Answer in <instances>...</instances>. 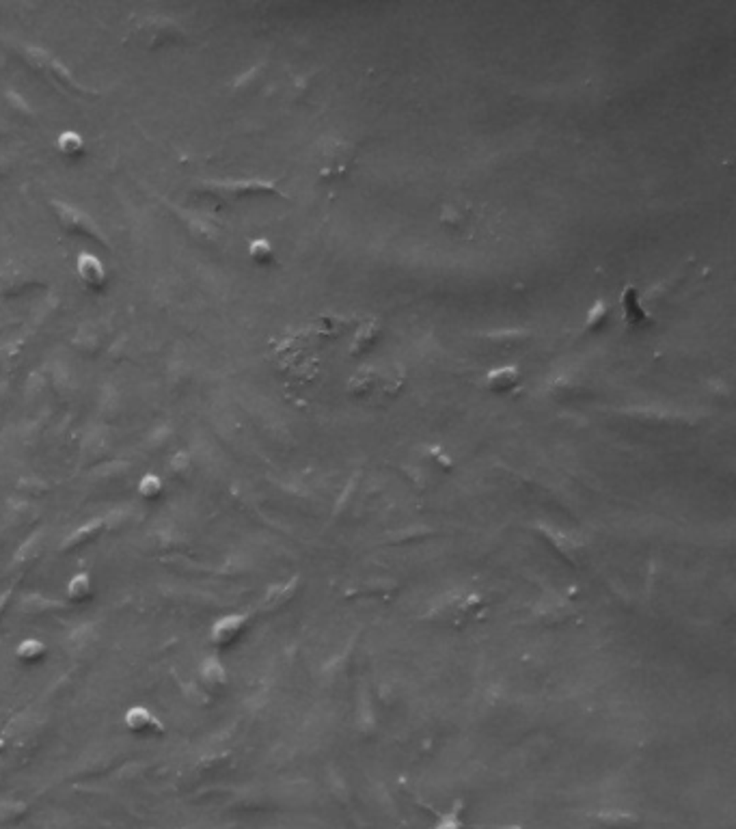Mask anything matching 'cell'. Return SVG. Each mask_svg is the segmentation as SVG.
Wrapping results in <instances>:
<instances>
[{"mask_svg": "<svg viewBox=\"0 0 736 829\" xmlns=\"http://www.w3.org/2000/svg\"><path fill=\"white\" fill-rule=\"evenodd\" d=\"M315 171L324 182L344 180L356 165V149L344 138H326L313 156Z\"/></svg>", "mask_w": 736, "mask_h": 829, "instance_id": "cell-1", "label": "cell"}, {"mask_svg": "<svg viewBox=\"0 0 736 829\" xmlns=\"http://www.w3.org/2000/svg\"><path fill=\"white\" fill-rule=\"evenodd\" d=\"M441 225L458 238H473L477 229V214L467 201H449L441 210Z\"/></svg>", "mask_w": 736, "mask_h": 829, "instance_id": "cell-2", "label": "cell"}, {"mask_svg": "<svg viewBox=\"0 0 736 829\" xmlns=\"http://www.w3.org/2000/svg\"><path fill=\"white\" fill-rule=\"evenodd\" d=\"M76 272L89 290H99L106 283V268L95 255L83 253L76 262Z\"/></svg>", "mask_w": 736, "mask_h": 829, "instance_id": "cell-3", "label": "cell"}, {"mask_svg": "<svg viewBox=\"0 0 736 829\" xmlns=\"http://www.w3.org/2000/svg\"><path fill=\"white\" fill-rule=\"evenodd\" d=\"M519 383H521V371H519V367H512V365L494 369L486 376V387L494 393H508Z\"/></svg>", "mask_w": 736, "mask_h": 829, "instance_id": "cell-4", "label": "cell"}, {"mask_svg": "<svg viewBox=\"0 0 736 829\" xmlns=\"http://www.w3.org/2000/svg\"><path fill=\"white\" fill-rule=\"evenodd\" d=\"M527 337L529 335L525 333V330H519V328H508V330H496V333H490L488 335V344L492 346V348H496V350H514V348H519V346H523L525 342H527Z\"/></svg>", "mask_w": 736, "mask_h": 829, "instance_id": "cell-5", "label": "cell"}, {"mask_svg": "<svg viewBox=\"0 0 736 829\" xmlns=\"http://www.w3.org/2000/svg\"><path fill=\"white\" fill-rule=\"evenodd\" d=\"M596 819L607 829H633L637 825V817L624 810H601Z\"/></svg>", "mask_w": 736, "mask_h": 829, "instance_id": "cell-6", "label": "cell"}, {"mask_svg": "<svg viewBox=\"0 0 736 829\" xmlns=\"http://www.w3.org/2000/svg\"><path fill=\"white\" fill-rule=\"evenodd\" d=\"M56 149L67 158H78L85 151V138L74 130H65L56 138Z\"/></svg>", "mask_w": 736, "mask_h": 829, "instance_id": "cell-7", "label": "cell"}, {"mask_svg": "<svg viewBox=\"0 0 736 829\" xmlns=\"http://www.w3.org/2000/svg\"><path fill=\"white\" fill-rule=\"evenodd\" d=\"M378 337H380V328H378L376 324H367V326L359 328V330H356V337L352 342L350 352L352 354H363V352L371 350V346H376Z\"/></svg>", "mask_w": 736, "mask_h": 829, "instance_id": "cell-8", "label": "cell"}, {"mask_svg": "<svg viewBox=\"0 0 736 829\" xmlns=\"http://www.w3.org/2000/svg\"><path fill=\"white\" fill-rule=\"evenodd\" d=\"M462 801H455L447 812L439 814L430 829H465V819H462Z\"/></svg>", "mask_w": 736, "mask_h": 829, "instance_id": "cell-9", "label": "cell"}, {"mask_svg": "<svg viewBox=\"0 0 736 829\" xmlns=\"http://www.w3.org/2000/svg\"><path fill=\"white\" fill-rule=\"evenodd\" d=\"M609 305L599 301L594 303V307L587 313V320H585V333H596V330H603L607 320H609Z\"/></svg>", "mask_w": 736, "mask_h": 829, "instance_id": "cell-10", "label": "cell"}, {"mask_svg": "<svg viewBox=\"0 0 736 829\" xmlns=\"http://www.w3.org/2000/svg\"><path fill=\"white\" fill-rule=\"evenodd\" d=\"M249 258H251L255 264H270V262H274V249H272V244H270L268 240H264V238L251 240V244H249Z\"/></svg>", "mask_w": 736, "mask_h": 829, "instance_id": "cell-11", "label": "cell"}]
</instances>
